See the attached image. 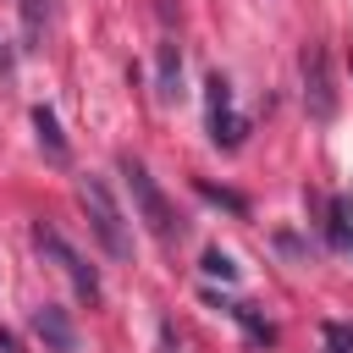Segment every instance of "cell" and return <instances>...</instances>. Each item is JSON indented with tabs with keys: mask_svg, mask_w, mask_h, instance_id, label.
I'll list each match as a JSON object with an SVG mask.
<instances>
[{
	"mask_svg": "<svg viewBox=\"0 0 353 353\" xmlns=\"http://www.w3.org/2000/svg\"><path fill=\"white\" fill-rule=\"evenodd\" d=\"M325 243L336 248V254H353V199L347 193H336L331 204H325Z\"/></svg>",
	"mask_w": 353,
	"mask_h": 353,
	"instance_id": "52a82bcc",
	"label": "cell"
},
{
	"mask_svg": "<svg viewBox=\"0 0 353 353\" xmlns=\"http://www.w3.org/2000/svg\"><path fill=\"white\" fill-rule=\"evenodd\" d=\"M160 353H176V325L160 320Z\"/></svg>",
	"mask_w": 353,
	"mask_h": 353,
	"instance_id": "5bb4252c",
	"label": "cell"
},
{
	"mask_svg": "<svg viewBox=\"0 0 353 353\" xmlns=\"http://www.w3.org/2000/svg\"><path fill=\"white\" fill-rule=\"evenodd\" d=\"M204 121H210V138H215L221 149H237L243 132H248V116L232 110V83H226L221 72L204 77Z\"/></svg>",
	"mask_w": 353,
	"mask_h": 353,
	"instance_id": "277c9868",
	"label": "cell"
},
{
	"mask_svg": "<svg viewBox=\"0 0 353 353\" xmlns=\"http://www.w3.org/2000/svg\"><path fill=\"white\" fill-rule=\"evenodd\" d=\"M33 336L50 347V353H77V325L61 303H39L33 309Z\"/></svg>",
	"mask_w": 353,
	"mask_h": 353,
	"instance_id": "8992f818",
	"label": "cell"
},
{
	"mask_svg": "<svg viewBox=\"0 0 353 353\" xmlns=\"http://www.w3.org/2000/svg\"><path fill=\"white\" fill-rule=\"evenodd\" d=\"M121 165V176H127V193H132V210H138V221L171 248V243H182V221H176V210H171V199L160 193V182L149 176V165L138 160V154H121L116 160Z\"/></svg>",
	"mask_w": 353,
	"mask_h": 353,
	"instance_id": "7a4b0ae2",
	"label": "cell"
},
{
	"mask_svg": "<svg viewBox=\"0 0 353 353\" xmlns=\"http://www.w3.org/2000/svg\"><path fill=\"white\" fill-rule=\"evenodd\" d=\"M204 276L210 281H237V259L226 248H204Z\"/></svg>",
	"mask_w": 353,
	"mask_h": 353,
	"instance_id": "8fae6325",
	"label": "cell"
},
{
	"mask_svg": "<svg viewBox=\"0 0 353 353\" xmlns=\"http://www.w3.org/2000/svg\"><path fill=\"white\" fill-rule=\"evenodd\" d=\"M33 243H39V254H44V259H55V265H61V276L72 281V292H77L83 303H99V292H105V287H99V270H94V265H88V259H83V254H77V248L50 226V221H39V226H33Z\"/></svg>",
	"mask_w": 353,
	"mask_h": 353,
	"instance_id": "3957f363",
	"label": "cell"
},
{
	"mask_svg": "<svg viewBox=\"0 0 353 353\" xmlns=\"http://www.w3.org/2000/svg\"><path fill=\"white\" fill-rule=\"evenodd\" d=\"M17 11H22V39H28V50H39L44 22H50V0H17Z\"/></svg>",
	"mask_w": 353,
	"mask_h": 353,
	"instance_id": "30bf717a",
	"label": "cell"
},
{
	"mask_svg": "<svg viewBox=\"0 0 353 353\" xmlns=\"http://www.w3.org/2000/svg\"><path fill=\"white\" fill-rule=\"evenodd\" d=\"M0 353H17V336H11L6 325H0Z\"/></svg>",
	"mask_w": 353,
	"mask_h": 353,
	"instance_id": "9a60e30c",
	"label": "cell"
},
{
	"mask_svg": "<svg viewBox=\"0 0 353 353\" xmlns=\"http://www.w3.org/2000/svg\"><path fill=\"white\" fill-rule=\"evenodd\" d=\"M298 72H303V105H309V116H314V121H331V116H336V83H331V55H325V44H303Z\"/></svg>",
	"mask_w": 353,
	"mask_h": 353,
	"instance_id": "5b68a950",
	"label": "cell"
},
{
	"mask_svg": "<svg viewBox=\"0 0 353 353\" xmlns=\"http://www.w3.org/2000/svg\"><path fill=\"white\" fill-rule=\"evenodd\" d=\"M199 193H204L210 204H221V210H232V215H248V199H243V193H232V188H215V182H199Z\"/></svg>",
	"mask_w": 353,
	"mask_h": 353,
	"instance_id": "7c38bea8",
	"label": "cell"
},
{
	"mask_svg": "<svg viewBox=\"0 0 353 353\" xmlns=\"http://www.w3.org/2000/svg\"><path fill=\"white\" fill-rule=\"evenodd\" d=\"M77 204H83V215H88L94 243H99L116 265H127V259H132V232H127V215H121V204L110 199L105 176H83V182H77Z\"/></svg>",
	"mask_w": 353,
	"mask_h": 353,
	"instance_id": "6da1fadb",
	"label": "cell"
},
{
	"mask_svg": "<svg viewBox=\"0 0 353 353\" xmlns=\"http://www.w3.org/2000/svg\"><path fill=\"white\" fill-rule=\"evenodd\" d=\"M154 88H160V99L182 94V50H176V39H160V50H154Z\"/></svg>",
	"mask_w": 353,
	"mask_h": 353,
	"instance_id": "ba28073f",
	"label": "cell"
},
{
	"mask_svg": "<svg viewBox=\"0 0 353 353\" xmlns=\"http://www.w3.org/2000/svg\"><path fill=\"white\" fill-rule=\"evenodd\" d=\"M325 353H353V325H342V320H325Z\"/></svg>",
	"mask_w": 353,
	"mask_h": 353,
	"instance_id": "4fadbf2b",
	"label": "cell"
},
{
	"mask_svg": "<svg viewBox=\"0 0 353 353\" xmlns=\"http://www.w3.org/2000/svg\"><path fill=\"white\" fill-rule=\"evenodd\" d=\"M33 132H39L44 154H50L55 165H66V160H72V143H66V132H61V121H55V110H50V105H33Z\"/></svg>",
	"mask_w": 353,
	"mask_h": 353,
	"instance_id": "9c48e42d",
	"label": "cell"
}]
</instances>
